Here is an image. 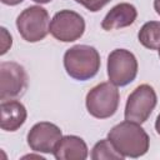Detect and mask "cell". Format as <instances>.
<instances>
[{
  "mask_svg": "<svg viewBox=\"0 0 160 160\" xmlns=\"http://www.w3.org/2000/svg\"><path fill=\"white\" fill-rule=\"evenodd\" d=\"M50 34L59 41L72 42L80 39L85 31L84 18L72 10L58 11L50 21Z\"/></svg>",
  "mask_w": 160,
  "mask_h": 160,
  "instance_id": "obj_7",
  "label": "cell"
},
{
  "mask_svg": "<svg viewBox=\"0 0 160 160\" xmlns=\"http://www.w3.org/2000/svg\"><path fill=\"white\" fill-rule=\"evenodd\" d=\"M138 18V10L134 5L129 2H120L115 5L110 11L105 15L101 21V28L106 31L126 28L134 24Z\"/></svg>",
  "mask_w": 160,
  "mask_h": 160,
  "instance_id": "obj_10",
  "label": "cell"
},
{
  "mask_svg": "<svg viewBox=\"0 0 160 160\" xmlns=\"http://www.w3.org/2000/svg\"><path fill=\"white\" fill-rule=\"evenodd\" d=\"M138 75V60L126 49H115L108 56V76L116 86H126Z\"/></svg>",
  "mask_w": 160,
  "mask_h": 160,
  "instance_id": "obj_6",
  "label": "cell"
},
{
  "mask_svg": "<svg viewBox=\"0 0 160 160\" xmlns=\"http://www.w3.org/2000/svg\"><path fill=\"white\" fill-rule=\"evenodd\" d=\"M100 65V55L98 50L90 45H75L64 54V68L68 75L79 81L94 78Z\"/></svg>",
  "mask_w": 160,
  "mask_h": 160,
  "instance_id": "obj_2",
  "label": "cell"
},
{
  "mask_svg": "<svg viewBox=\"0 0 160 160\" xmlns=\"http://www.w3.org/2000/svg\"><path fill=\"white\" fill-rule=\"evenodd\" d=\"M22 1H24V0H1L2 4H5V5H10V6L18 5V4H20V2H22Z\"/></svg>",
  "mask_w": 160,
  "mask_h": 160,
  "instance_id": "obj_17",
  "label": "cell"
},
{
  "mask_svg": "<svg viewBox=\"0 0 160 160\" xmlns=\"http://www.w3.org/2000/svg\"><path fill=\"white\" fill-rule=\"evenodd\" d=\"M54 156L58 160H85L89 155L86 142L76 135H66L58 142Z\"/></svg>",
  "mask_w": 160,
  "mask_h": 160,
  "instance_id": "obj_11",
  "label": "cell"
},
{
  "mask_svg": "<svg viewBox=\"0 0 160 160\" xmlns=\"http://www.w3.org/2000/svg\"><path fill=\"white\" fill-rule=\"evenodd\" d=\"M76 2L81 4L84 8H86L89 11L96 12L101 10L106 4H109L111 0H75Z\"/></svg>",
  "mask_w": 160,
  "mask_h": 160,
  "instance_id": "obj_15",
  "label": "cell"
},
{
  "mask_svg": "<svg viewBox=\"0 0 160 160\" xmlns=\"http://www.w3.org/2000/svg\"><path fill=\"white\" fill-rule=\"evenodd\" d=\"M1 39H2V41H1V51H0V54L4 55L9 50V48H11V44H12L11 35L8 32V30L5 28H1Z\"/></svg>",
  "mask_w": 160,
  "mask_h": 160,
  "instance_id": "obj_16",
  "label": "cell"
},
{
  "mask_svg": "<svg viewBox=\"0 0 160 160\" xmlns=\"http://www.w3.org/2000/svg\"><path fill=\"white\" fill-rule=\"evenodd\" d=\"M154 9L160 15V0H154Z\"/></svg>",
  "mask_w": 160,
  "mask_h": 160,
  "instance_id": "obj_19",
  "label": "cell"
},
{
  "mask_svg": "<svg viewBox=\"0 0 160 160\" xmlns=\"http://www.w3.org/2000/svg\"><path fill=\"white\" fill-rule=\"evenodd\" d=\"M91 159L92 160H122L124 156L115 149L112 142L109 139H102L98 141L92 150H91Z\"/></svg>",
  "mask_w": 160,
  "mask_h": 160,
  "instance_id": "obj_14",
  "label": "cell"
},
{
  "mask_svg": "<svg viewBox=\"0 0 160 160\" xmlns=\"http://www.w3.org/2000/svg\"><path fill=\"white\" fill-rule=\"evenodd\" d=\"M158 102L156 92L152 86L148 84L139 85L129 96L125 105V120L138 124L145 122L151 115Z\"/></svg>",
  "mask_w": 160,
  "mask_h": 160,
  "instance_id": "obj_5",
  "label": "cell"
},
{
  "mask_svg": "<svg viewBox=\"0 0 160 160\" xmlns=\"http://www.w3.org/2000/svg\"><path fill=\"white\" fill-rule=\"evenodd\" d=\"M20 36L28 42H38L50 32V18L46 9L32 5L20 12L16 19Z\"/></svg>",
  "mask_w": 160,
  "mask_h": 160,
  "instance_id": "obj_4",
  "label": "cell"
},
{
  "mask_svg": "<svg viewBox=\"0 0 160 160\" xmlns=\"http://www.w3.org/2000/svg\"><path fill=\"white\" fill-rule=\"evenodd\" d=\"M28 86V75L25 69L14 61L0 64V99L11 100L24 94Z\"/></svg>",
  "mask_w": 160,
  "mask_h": 160,
  "instance_id": "obj_8",
  "label": "cell"
},
{
  "mask_svg": "<svg viewBox=\"0 0 160 160\" xmlns=\"http://www.w3.org/2000/svg\"><path fill=\"white\" fill-rule=\"evenodd\" d=\"M155 130H156V132L160 135V114L158 115L156 121H155Z\"/></svg>",
  "mask_w": 160,
  "mask_h": 160,
  "instance_id": "obj_18",
  "label": "cell"
},
{
  "mask_svg": "<svg viewBox=\"0 0 160 160\" xmlns=\"http://www.w3.org/2000/svg\"><path fill=\"white\" fill-rule=\"evenodd\" d=\"M32 1H35V2H39V4H48V2H50L51 0H32Z\"/></svg>",
  "mask_w": 160,
  "mask_h": 160,
  "instance_id": "obj_20",
  "label": "cell"
},
{
  "mask_svg": "<svg viewBox=\"0 0 160 160\" xmlns=\"http://www.w3.org/2000/svg\"><path fill=\"white\" fill-rule=\"evenodd\" d=\"M108 139L124 158H140L148 152L150 145L149 135L140 124L129 120L115 125Z\"/></svg>",
  "mask_w": 160,
  "mask_h": 160,
  "instance_id": "obj_1",
  "label": "cell"
},
{
  "mask_svg": "<svg viewBox=\"0 0 160 160\" xmlns=\"http://www.w3.org/2000/svg\"><path fill=\"white\" fill-rule=\"evenodd\" d=\"M61 138L62 134L59 126L49 121H41L35 124L28 132V144L32 151L50 154L54 152Z\"/></svg>",
  "mask_w": 160,
  "mask_h": 160,
  "instance_id": "obj_9",
  "label": "cell"
},
{
  "mask_svg": "<svg viewBox=\"0 0 160 160\" xmlns=\"http://www.w3.org/2000/svg\"><path fill=\"white\" fill-rule=\"evenodd\" d=\"M1 121L0 126L5 131H16L21 128L28 118L25 106L18 100L1 101Z\"/></svg>",
  "mask_w": 160,
  "mask_h": 160,
  "instance_id": "obj_12",
  "label": "cell"
},
{
  "mask_svg": "<svg viewBox=\"0 0 160 160\" xmlns=\"http://www.w3.org/2000/svg\"><path fill=\"white\" fill-rule=\"evenodd\" d=\"M120 101V94L112 82H100L94 86L86 95V109L96 119H108L112 116Z\"/></svg>",
  "mask_w": 160,
  "mask_h": 160,
  "instance_id": "obj_3",
  "label": "cell"
},
{
  "mask_svg": "<svg viewBox=\"0 0 160 160\" xmlns=\"http://www.w3.org/2000/svg\"><path fill=\"white\" fill-rule=\"evenodd\" d=\"M159 58H160V48H159Z\"/></svg>",
  "mask_w": 160,
  "mask_h": 160,
  "instance_id": "obj_21",
  "label": "cell"
},
{
  "mask_svg": "<svg viewBox=\"0 0 160 160\" xmlns=\"http://www.w3.org/2000/svg\"><path fill=\"white\" fill-rule=\"evenodd\" d=\"M138 39L142 46L150 50L160 48V21H148L139 30Z\"/></svg>",
  "mask_w": 160,
  "mask_h": 160,
  "instance_id": "obj_13",
  "label": "cell"
}]
</instances>
